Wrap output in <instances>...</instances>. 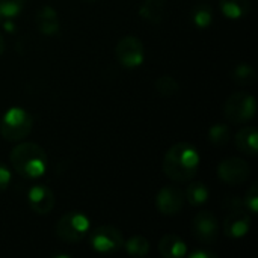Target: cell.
Wrapping results in <instances>:
<instances>
[{
    "instance_id": "1",
    "label": "cell",
    "mask_w": 258,
    "mask_h": 258,
    "mask_svg": "<svg viewBox=\"0 0 258 258\" xmlns=\"http://www.w3.org/2000/svg\"><path fill=\"white\" fill-rule=\"evenodd\" d=\"M162 168L165 175L175 183L190 181L200 168V153L192 144L178 142L166 151Z\"/></svg>"
},
{
    "instance_id": "2",
    "label": "cell",
    "mask_w": 258,
    "mask_h": 258,
    "mask_svg": "<svg viewBox=\"0 0 258 258\" xmlns=\"http://www.w3.org/2000/svg\"><path fill=\"white\" fill-rule=\"evenodd\" d=\"M9 160L14 171L27 180L42 177L48 166L44 148L35 142H21L15 145L9 154Z\"/></svg>"
},
{
    "instance_id": "3",
    "label": "cell",
    "mask_w": 258,
    "mask_h": 258,
    "mask_svg": "<svg viewBox=\"0 0 258 258\" xmlns=\"http://www.w3.org/2000/svg\"><path fill=\"white\" fill-rule=\"evenodd\" d=\"M32 115L26 109L15 106L3 113L0 119V135L9 142H18L32 132Z\"/></svg>"
},
{
    "instance_id": "4",
    "label": "cell",
    "mask_w": 258,
    "mask_h": 258,
    "mask_svg": "<svg viewBox=\"0 0 258 258\" xmlns=\"http://www.w3.org/2000/svg\"><path fill=\"white\" fill-rule=\"evenodd\" d=\"M89 218L77 210L68 212L56 224V236L67 243H77L83 240L89 233Z\"/></svg>"
},
{
    "instance_id": "5",
    "label": "cell",
    "mask_w": 258,
    "mask_h": 258,
    "mask_svg": "<svg viewBox=\"0 0 258 258\" xmlns=\"http://www.w3.org/2000/svg\"><path fill=\"white\" fill-rule=\"evenodd\" d=\"M255 98L245 91L231 94L224 106L225 118L233 124H245L251 121L255 116Z\"/></svg>"
},
{
    "instance_id": "6",
    "label": "cell",
    "mask_w": 258,
    "mask_h": 258,
    "mask_svg": "<svg viewBox=\"0 0 258 258\" xmlns=\"http://www.w3.org/2000/svg\"><path fill=\"white\" fill-rule=\"evenodd\" d=\"M89 245L100 254H115L124 248V237L118 228L101 225L89 234Z\"/></svg>"
},
{
    "instance_id": "7",
    "label": "cell",
    "mask_w": 258,
    "mask_h": 258,
    "mask_svg": "<svg viewBox=\"0 0 258 258\" xmlns=\"http://www.w3.org/2000/svg\"><path fill=\"white\" fill-rule=\"evenodd\" d=\"M115 54L118 62L128 70L139 68L145 60V50L142 41L132 35H127L118 41L115 47Z\"/></svg>"
},
{
    "instance_id": "8",
    "label": "cell",
    "mask_w": 258,
    "mask_h": 258,
    "mask_svg": "<svg viewBox=\"0 0 258 258\" xmlns=\"http://www.w3.org/2000/svg\"><path fill=\"white\" fill-rule=\"evenodd\" d=\"M251 175V166L246 160L239 157L224 159L218 166V177L228 186L243 184Z\"/></svg>"
},
{
    "instance_id": "9",
    "label": "cell",
    "mask_w": 258,
    "mask_h": 258,
    "mask_svg": "<svg viewBox=\"0 0 258 258\" xmlns=\"http://www.w3.org/2000/svg\"><path fill=\"white\" fill-rule=\"evenodd\" d=\"M192 228L195 237L204 245L213 243L219 236V222L216 216L209 210H201L195 215Z\"/></svg>"
},
{
    "instance_id": "10",
    "label": "cell",
    "mask_w": 258,
    "mask_h": 258,
    "mask_svg": "<svg viewBox=\"0 0 258 258\" xmlns=\"http://www.w3.org/2000/svg\"><path fill=\"white\" fill-rule=\"evenodd\" d=\"M186 203L184 192L175 186H165L156 195V207L162 215L174 216L178 215Z\"/></svg>"
},
{
    "instance_id": "11",
    "label": "cell",
    "mask_w": 258,
    "mask_h": 258,
    "mask_svg": "<svg viewBox=\"0 0 258 258\" xmlns=\"http://www.w3.org/2000/svg\"><path fill=\"white\" fill-rule=\"evenodd\" d=\"M27 203L33 213L48 215L54 207V194L45 184H35L27 192Z\"/></svg>"
},
{
    "instance_id": "12",
    "label": "cell",
    "mask_w": 258,
    "mask_h": 258,
    "mask_svg": "<svg viewBox=\"0 0 258 258\" xmlns=\"http://www.w3.org/2000/svg\"><path fill=\"white\" fill-rule=\"evenodd\" d=\"M251 216L242 209L233 210L224 221V233L230 239H242L249 233Z\"/></svg>"
},
{
    "instance_id": "13",
    "label": "cell",
    "mask_w": 258,
    "mask_h": 258,
    "mask_svg": "<svg viewBox=\"0 0 258 258\" xmlns=\"http://www.w3.org/2000/svg\"><path fill=\"white\" fill-rule=\"evenodd\" d=\"M36 27L42 35L51 36L56 35L60 29V21H59V15L56 12L54 8H51L50 5L42 6L38 12H36Z\"/></svg>"
},
{
    "instance_id": "14",
    "label": "cell",
    "mask_w": 258,
    "mask_h": 258,
    "mask_svg": "<svg viewBox=\"0 0 258 258\" xmlns=\"http://www.w3.org/2000/svg\"><path fill=\"white\" fill-rule=\"evenodd\" d=\"M234 142L240 153L248 154V156H257L258 154V132L255 127L248 125V127L240 128L236 133Z\"/></svg>"
},
{
    "instance_id": "15",
    "label": "cell",
    "mask_w": 258,
    "mask_h": 258,
    "mask_svg": "<svg viewBox=\"0 0 258 258\" xmlns=\"http://www.w3.org/2000/svg\"><path fill=\"white\" fill-rule=\"evenodd\" d=\"M159 252L165 258H181L187 254V245L181 237L166 234L159 242Z\"/></svg>"
},
{
    "instance_id": "16",
    "label": "cell",
    "mask_w": 258,
    "mask_h": 258,
    "mask_svg": "<svg viewBox=\"0 0 258 258\" xmlns=\"http://www.w3.org/2000/svg\"><path fill=\"white\" fill-rule=\"evenodd\" d=\"M139 15L153 24H157L163 20L166 12V0H142L139 6Z\"/></svg>"
},
{
    "instance_id": "17",
    "label": "cell",
    "mask_w": 258,
    "mask_h": 258,
    "mask_svg": "<svg viewBox=\"0 0 258 258\" xmlns=\"http://www.w3.org/2000/svg\"><path fill=\"white\" fill-rule=\"evenodd\" d=\"M219 5L228 20H240L251 11V0H221Z\"/></svg>"
},
{
    "instance_id": "18",
    "label": "cell",
    "mask_w": 258,
    "mask_h": 258,
    "mask_svg": "<svg viewBox=\"0 0 258 258\" xmlns=\"http://www.w3.org/2000/svg\"><path fill=\"white\" fill-rule=\"evenodd\" d=\"M209 195H210V192H209L207 186L201 181L190 183L186 189V194H184L187 203L194 207H198V206H203L204 203H207Z\"/></svg>"
},
{
    "instance_id": "19",
    "label": "cell",
    "mask_w": 258,
    "mask_h": 258,
    "mask_svg": "<svg viewBox=\"0 0 258 258\" xmlns=\"http://www.w3.org/2000/svg\"><path fill=\"white\" fill-rule=\"evenodd\" d=\"M190 18H192V23L198 29H207L213 23V11H212V8L209 5L201 3V5H197L192 9Z\"/></svg>"
},
{
    "instance_id": "20",
    "label": "cell",
    "mask_w": 258,
    "mask_h": 258,
    "mask_svg": "<svg viewBox=\"0 0 258 258\" xmlns=\"http://www.w3.org/2000/svg\"><path fill=\"white\" fill-rule=\"evenodd\" d=\"M233 80L242 86H248V85H252L257 79V74H255V70L252 65L249 63H239L234 67L233 73Z\"/></svg>"
},
{
    "instance_id": "21",
    "label": "cell",
    "mask_w": 258,
    "mask_h": 258,
    "mask_svg": "<svg viewBox=\"0 0 258 258\" xmlns=\"http://www.w3.org/2000/svg\"><path fill=\"white\" fill-rule=\"evenodd\" d=\"M124 248L133 257H145L150 252V242L144 236H133L124 242Z\"/></svg>"
},
{
    "instance_id": "22",
    "label": "cell",
    "mask_w": 258,
    "mask_h": 258,
    "mask_svg": "<svg viewBox=\"0 0 258 258\" xmlns=\"http://www.w3.org/2000/svg\"><path fill=\"white\" fill-rule=\"evenodd\" d=\"M231 138V132H230V127L225 125V124H213L210 128H209V141L216 145V147H224L228 144Z\"/></svg>"
},
{
    "instance_id": "23",
    "label": "cell",
    "mask_w": 258,
    "mask_h": 258,
    "mask_svg": "<svg viewBox=\"0 0 258 258\" xmlns=\"http://www.w3.org/2000/svg\"><path fill=\"white\" fill-rule=\"evenodd\" d=\"M27 0H0V23L15 18L24 8Z\"/></svg>"
},
{
    "instance_id": "24",
    "label": "cell",
    "mask_w": 258,
    "mask_h": 258,
    "mask_svg": "<svg viewBox=\"0 0 258 258\" xmlns=\"http://www.w3.org/2000/svg\"><path fill=\"white\" fill-rule=\"evenodd\" d=\"M156 89L163 97H172V95H177L180 92V85L172 76L165 74L156 80Z\"/></svg>"
},
{
    "instance_id": "25",
    "label": "cell",
    "mask_w": 258,
    "mask_h": 258,
    "mask_svg": "<svg viewBox=\"0 0 258 258\" xmlns=\"http://www.w3.org/2000/svg\"><path fill=\"white\" fill-rule=\"evenodd\" d=\"M245 206L248 207V210L251 213H257L258 210V186L252 184L249 187V190L245 195Z\"/></svg>"
},
{
    "instance_id": "26",
    "label": "cell",
    "mask_w": 258,
    "mask_h": 258,
    "mask_svg": "<svg viewBox=\"0 0 258 258\" xmlns=\"http://www.w3.org/2000/svg\"><path fill=\"white\" fill-rule=\"evenodd\" d=\"M11 178H12V175H11L9 168L0 162V192L8 189V186L11 183Z\"/></svg>"
},
{
    "instance_id": "27",
    "label": "cell",
    "mask_w": 258,
    "mask_h": 258,
    "mask_svg": "<svg viewBox=\"0 0 258 258\" xmlns=\"http://www.w3.org/2000/svg\"><path fill=\"white\" fill-rule=\"evenodd\" d=\"M190 258H216V254H213V252H209V251H195V252H192Z\"/></svg>"
},
{
    "instance_id": "28",
    "label": "cell",
    "mask_w": 258,
    "mask_h": 258,
    "mask_svg": "<svg viewBox=\"0 0 258 258\" xmlns=\"http://www.w3.org/2000/svg\"><path fill=\"white\" fill-rule=\"evenodd\" d=\"M5 48H6V45H5V39H3V36H2V33H0V56L5 53Z\"/></svg>"
},
{
    "instance_id": "29",
    "label": "cell",
    "mask_w": 258,
    "mask_h": 258,
    "mask_svg": "<svg viewBox=\"0 0 258 258\" xmlns=\"http://www.w3.org/2000/svg\"><path fill=\"white\" fill-rule=\"evenodd\" d=\"M88 2H95V0H88Z\"/></svg>"
}]
</instances>
